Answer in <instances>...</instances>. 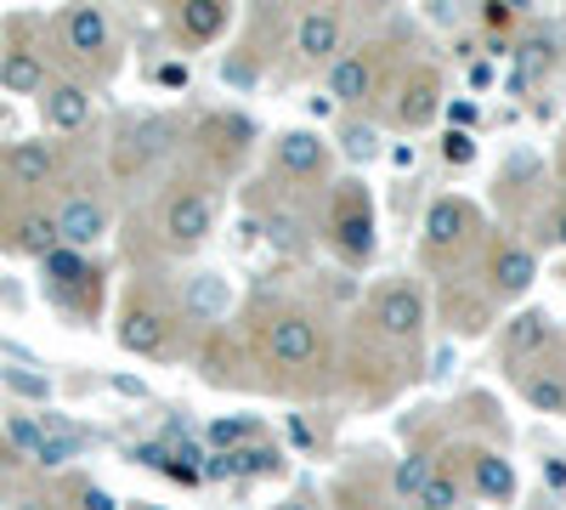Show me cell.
Listing matches in <instances>:
<instances>
[{
	"instance_id": "obj_1",
	"label": "cell",
	"mask_w": 566,
	"mask_h": 510,
	"mask_svg": "<svg viewBox=\"0 0 566 510\" xmlns=\"http://www.w3.org/2000/svg\"><path fill=\"white\" fill-rule=\"evenodd\" d=\"M250 352L261 357V368H277L272 375L277 392H301V381L317 392L328 386V368H335L323 318L301 301H261L250 323Z\"/></svg>"
},
{
	"instance_id": "obj_2",
	"label": "cell",
	"mask_w": 566,
	"mask_h": 510,
	"mask_svg": "<svg viewBox=\"0 0 566 510\" xmlns=\"http://www.w3.org/2000/svg\"><path fill=\"white\" fill-rule=\"evenodd\" d=\"M317 239L340 256V267H368L374 244H380V216H374V194L363 181H335L317 210Z\"/></svg>"
},
{
	"instance_id": "obj_3",
	"label": "cell",
	"mask_w": 566,
	"mask_h": 510,
	"mask_svg": "<svg viewBox=\"0 0 566 510\" xmlns=\"http://www.w3.org/2000/svg\"><path fill=\"white\" fill-rule=\"evenodd\" d=\"M482 233H488V221L476 205L459 194H437L419 221V256L437 278H459V261L482 244Z\"/></svg>"
},
{
	"instance_id": "obj_4",
	"label": "cell",
	"mask_w": 566,
	"mask_h": 510,
	"mask_svg": "<svg viewBox=\"0 0 566 510\" xmlns=\"http://www.w3.org/2000/svg\"><path fill=\"white\" fill-rule=\"evenodd\" d=\"M363 323H368V330L380 335L386 346L413 352V346H424V323H431V301H424V290H419V284H408V278H386V284H374V290H368Z\"/></svg>"
},
{
	"instance_id": "obj_5",
	"label": "cell",
	"mask_w": 566,
	"mask_h": 510,
	"mask_svg": "<svg viewBox=\"0 0 566 510\" xmlns=\"http://www.w3.org/2000/svg\"><path fill=\"white\" fill-rule=\"evenodd\" d=\"M176 330H181V312L159 295V290H148V284H136L130 295H125V306H119V346L130 352V357H176Z\"/></svg>"
},
{
	"instance_id": "obj_6",
	"label": "cell",
	"mask_w": 566,
	"mask_h": 510,
	"mask_svg": "<svg viewBox=\"0 0 566 510\" xmlns=\"http://www.w3.org/2000/svg\"><path fill=\"white\" fill-rule=\"evenodd\" d=\"M216 221H221V194L210 181H176L159 210V239H165V250L187 256L216 233Z\"/></svg>"
},
{
	"instance_id": "obj_7",
	"label": "cell",
	"mask_w": 566,
	"mask_h": 510,
	"mask_svg": "<svg viewBox=\"0 0 566 510\" xmlns=\"http://www.w3.org/2000/svg\"><path fill=\"white\" fill-rule=\"evenodd\" d=\"M442 108H448V97H442L437 63H408V69L386 85V119H391L397 131H424Z\"/></svg>"
},
{
	"instance_id": "obj_8",
	"label": "cell",
	"mask_w": 566,
	"mask_h": 510,
	"mask_svg": "<svg viewBox=\"0 0 566 510\" xmlns=\"http://www.w3.org/2000/svg\"><path fill=\"white\" fill-rule=\"evenodd\" d=\"M255 119L250 114H205L199 125H193V159L210 170V176H232L244 159H250V148H255Z\"/></svg>"
},
{
	"instance_id": "obj_9",
	"label": "cell",
	"mask_w": 566,
	"mask_h": 510,
	"mask_svg": "<svg viewBox=\"0 0 566 510\" xmlns=\"http://www.w3.org/2000/svg\"><path fill=\"white\" fill-rule=\"evenodd\" d=\"M181 119L170 114H148V119H130L119 131V143H114V170L119 176H142V170H154L159 159H170L181 148Z\"/></svg>"
},
{
	"instance_id": "obj_10",
	"label": "cell",
	"mask_w": 566,
	"mask_h": 510,
	"mask_svg": "<svg viewBox=\"0 0 566 510\" xmlns=\"http://www.w3.org/2000/svg\"><path fill=\"white\" fill-rule=\"evenodd\" d=\"M380 45H352V52H340L335 63L323 69V91H328V103H340V108H363L368 97H380Z\"/></svg>"
},
{
	"instance_id": "obj_11",
	"label": "cell",
	"mask_w": 566,
	"mask_h": 510,
	"mask_svg": "<svg viewBox=\"0 0 566 510\" xmlns=\"http://www.w3.org/2000/svg\"><path fill=\"white\" fill-rule=\"evenodd\" d=\"M45 295H52L63 312L91 318L97 301H103V272L91 267L80 250H52V256H45Z\"/></svg>"
},
{
	"instance_id": "obj_12",
	"label": "cell",
	"mask_w": 566,
	"mask_h": 510,
	"mask_svg": "<svg viewBox=\"0 0 566 510\" xmlns=\"http://www.w3.org/2000/svg\"><path fill=\"white\" fill-rule=\"evenodd\" d=\"M482 284L493 290V301H522L538 284V244L527 239H493L482 256Z\"/></svg>"
},
{
	"instance_id": "obj_13",
	"label": "cell",
	"mask_w": 566,
	"mask_h": 510,
	"mask_svg": "<svg viewBox=\"0 0 566 510\" xmlns=\"http://www.w3.org/2000/svg\"><path fill=\"white\" fill-rule=\"evenodd\" d=\"M57 40H63V52L85 69H108L114 63V23L103 7H69L57 12Z\"/></svg>"
},
{
	"instance_id": "obj_14",
	"label": "cell",
	"mask_w": 566,
	"mask_h": 510,
	"mask_svg": "<svg viewBox=\"0 0 566 510\" xmlns=\"http://www.w3.org/2000/svg\"><path fill=\"white\" fill-rule=\"evenodd\" d=\"M295 63L301 69H328L340 52H346V18L335 7H306L295 18Z\"/></svg>"
},
{
	"instance_id": "obj_15",
	"label": "cell",
	"mask_w": 566,
	"mask_h": 510,
	"mask_svg": "<svg viewBox=\"0 0 566 510\" xmlns=\"http://www.w3.org/2000/svg\"><path fill=\"white\" fill-rule=\"evenodd\" d=\"M272 176L277 181H323L328 176V136L295 125L272 136Z\"/></svg>"
},
{
	"instance_id": "obj_16",
	"label": "cell",
	"mask_w": 566,
	"mask_h": 510,
	"mask_svg": "<svg viewBox=\"0 0 566 510\" xmlns=\"http://www.w3.org/2000/svg\"><path fill=\"white\" fill-rule=\"evenodd\" d=\"M52 216H57L63 250H80V256H85L91 244H103V233H108V205H103L97 194H85V188H69Z\"/></svg>"
},
{
	"instance_id": "obj_17",
	"label": "cell",
	"mask_w": 566,
	"mask_h": 510,
	"mask_svg": "<svg viewBox=\"0 0 566 510\" xmlns=\"http://www.w3.org/2000/svg\"><path fill=\"white\" fill-rule=\"evenodd\" d=\"M549 341H555L549 312H538V306L510 312L504 335H499V357H504V368H527V363H538V357L549 352Z\"/></svg>"
},
{
	"instance_id": "obj_18",
	"label": "cell",
	"mask_w": 566,
	"mask_h": 510,
	"mask_svg": "<svg viewBox=\"0 0 566 510\" xmlns=\"http://www.w3.org/2000/svg\"><path fill=\"white\" fill-rule=\"evenodd\" d=\"M63 170V154L52 143H12L7 154H0V176L12 181L18 194H40V188H52Z\"/></svg>"
},
{
	"instance_id": "obj_19",
	"label": "cell",
	"mask_w": 566,
	"mask_h": 510,
	"mask_svg": "<svg viewBox=\"0 0 566 510\" xmlns=\"http://www.w3.org/2000/svg\"><path fill=\"white\" fill-rule=\"evenodd\" d=\"M0 244H7L12 256H34V261H45L52 250H63V239H57V216L23 205V210H12L7 221H0Z\"/></svg>"
},
{
	"instance_id": "obj_20",
	"label": "cell",
	"mask_w": 566,
	"mask_h": 510,
	"mask_svg": "<svg viewBox=\"0 0 566 510\" xmlns=\"http://www.w3.org/2000/svg\"><path fill=\"white\" fill-rule=\"evenodd\" d=\"M464 477H470V493L488 499V504H515L522 482H515V459L499 454V448H464Z\"/></svg>"
},
{
	"instance_id": "obj_21",
	"label": "cell",
	"mask_w": 566,
	"mask_h": 510,
	"mask_svg": "<svg viewBox=\"0 0 566 510\" xmlns=\"http://www.w3.org/2000/svg\"><path fill=\"white\" fill-rule=\"evenodd\" d=\"M40 119L45 131H57V136H74L91 125V91L80 80H52L40 91Z\"/></svg>"
},
{
	"instance_id": "obj_22",
	"label": "cell",
	"mask_w": 566,
	"mask_h": 510,
	"mask_svg": "<svg viewBox=\"0 0 566 510\" xmlns=\"http://www.w3.org/2000/svg\"><path fill=\"white\" fill-rule=\"evenodd\" d=\"M199 368H205L210 386H250V375H244V341L232 330H210L199 341Z\"/></svg>"
},
{
	"instance_id": "obj_23",
	"label": "cell",
	"mask_w": 566,
	"mask_h": 510,
	"mask_svg": "<svg viewBox=\"0 0 566 510\" xmlns=\"http://www.w3.org/2000/svg\"><path fill=\"white\" fill-rule=\"evenodd\" d=\"M170 29H176L181 45H210L232 29V7L227 0H187V7L170 12Z\"/></svg>"
},
{
	"instance_id": "obj_24",
	"label": "cell",
	"mask_w": 566,
	"mask_h": 510,
	"mask_svg": "<svg viewBox=\"0 0 566 510\" xmlns=\"http://www.w3.org/2000/svg\"><path fill=\"white\" fill-rule=\"evenodd\" d=\"M493 306H499V301H493L488 284H482V290H459L453 278L442 284V318H448L453 335H482L488 323H493Z\"/></svg>"
},
{
	"instance_id": "obj_25",
	"label": "cell",
	"mask_w": 566,
	"mask_h": 510,
	"mask_svg": "<svg viewBox=\"0 0 566 510\" xmlns=\"http://www.w3.org/2000/svg\"><path fill=\"white\" fill-rule=\"evenodd\" d=\"M510 63H515V74H527V85H538L560 63V34L549 23H527V34L510 45Z\"/></svg>"
},
{
	"instance_id": "obj_26",
	"label": "cell",
	"mask_w": 566,
	"mask_h": 510,
	"mask_svg": "<svg viewBox=\"0 0 566 510\" xmlns=\"http://www.w3.org/2000/svg\"><path fill=\"white\" fill-rule=\"evenodd\" d=\"M0 85H7L12 97H40V91L52 85V74H45V58L34 45H7V52H0Z\"/></svg>"
},
{
	"instance_id": "obj_27",
	"label": "cell",
	"mask_w": 566,
	"mask_h": 510,
	"mask_svg": "<svg viewBox=\"0 0 566 510\" xmlns=\"http://www.w3.org/2000/svg\"><path fill=\"white\" fill-rule=\"evenodd\" d=\"M232 295L216 272H193L187 278V290H181V318H193V323H210V330H221V318H227Z\"/></svg>"
},
{
	"instance_id": "obj_28",
	"label": "cell",
	"mask_w": 566,
	"mask_h": 510,
	"mask_svg": "<svg viewBox=\"0 0 566 510\" xmlns=\"http://www.w3.org/2000/svg\"><path fill=\"white\" fill-rule=\"evenodd\" d=\"M515 386H522V397H527L538 414H566V368H560V363H549V357L527 363Z\"/></svg>"
},
{
	"instance_id": "obj_29",
	"label": "cell",
	"mask_w": 566,
	"mask_h": 510,
	"mask_svg": "<svg viewBox=\"0 0 566 510\" xmlns=\"http://www.w3.org/2000/svg\"><path fill=\"white\" fill-rule=\"evenodd\" d=\"M261 233H266L272 250H283V256H306V244H312V233H317V221H306L295 205H272V210L261 216Z\"/></svg>"
},
{
	"instance_id": "obj_30",
	"label": "cell",
	"mask_w": 566,
	"mask_h": 510,
	"mask_svg": "<svg viewBox=\"0 0 566 510\" xmlns=\"http://www.w3.org/2000/svg\"><path fill=\"white\" fill-rule=\"evenodd\" d=\"M335 143H340V154H346L352 165H374V159H380V148H386V136H380V119L352 114V119H340Z\"/></svg>"
},
{
	"instance_id": "obj_31",
	"label": "cell",
	"mask_w": 566,
	"mask_h": 510,
	"mask_svg": "<svg viewBox=\"0 0 566 510\" xmlns=\"http://www.w3.org/2000/svg\"><path fill=\"white\" fill-rule=\"evenodd\" d=\"M437 466H442V459H437V454H424V448L402 454V459H397V477H391L397 499H408V504H413V499H419V488L437 477Z\"/></svg>"
},
{
	"instance_id": "obj_32",
	"label": "cell",
	"mask_w": 566,
	"mask_h": 510,
	"mask_svg": "<svg viewBox=\"0 0 566 510\" xmlns=\"http://www.w3.org/2000/svg\"><path fill=\"white\" fill-rule=\"evenodd\" d=\"M413 504H419V510H459V504H464V482H459V471L448 466V459L437 466V477L419 488V499H413Z\"/></svg>"
},
{
	"instance_id": "obj_33",
	"label": "cell",
	"mask_w": 566,
	"mask_h": 510,
	"mask_svg": "<svg viewBox=\"0 0 566 510\" xmlns=\"http://www.w3.org/2000/svg\"><path fill=\"white\" fill-rule=\"evenodd\" d=\"M255 437H261V420H255V414H239V420H210L216 454H239V448H250Z\"/></svg>"
},
{
	"instance_id": "obj_34",
	"label": "cell",
	"mask_w": 566,
	"mask_h": 510,
	"mask_svg": "<svg viewBox=\"0 0 566 510\" xmlns=\"http://www.w3.org/2000/svg\"><path fill=\"white\" fill-rule=\"evenodd\" d=\"M538 244L566 250V194H560L555 205H544V210H538Z\"/></svg>"
},
{
	"instance_id": "obj_35",
	"label": "cell",
	"mask_w": 566,
	"mask_h": 510,
	"mask_svg": "<svg viewBox=\"0 0 566 510\" xmlns=\"http://www.w3.org/2000/svg\"><path fill=\"white\" fill-rule=\"evenodd\" d=\"M69 499H74V510H119V499L108 493V488H97V482H69Z\"/></svg>"
},
{
	"instance_id": "obj_36",
	"label": "cell",
	"mask_w": 566,
	"mask_h": 510,
	"mask_svg": "<svg viewBox=\"0 0 566 510\" xmlns=\"http://www.w3.org/2000/svg\"><path fill=\"white\" fill-rule=\"evenodd\" d=\"M442 159L448 165H470V159H476V136H470V131H448L442 136Z\"/></svg>"
},
{
	"instance_id": "obj_37",
	"label": "cell",
	"mask_w": 566,
	"mask_h": 510,
	"mask_svg": "<svg viewBox=\"0 0 566 510\" xmlns=\"http://www.w3.org/2000/svg\"><path fill=\"white\" fill-rule=\"evenodd\" d=\"M7 431H12V443H18L29 459H40V448H45V426H40V420H12Z\"/></svg>"
},
{
	"instance_id": "obj_38",
	"label": "cell",
	"mask_w": 566,
	"mask_h": 510,
	"mask_svg": "<svg viewBox=\"0 0 566 510\" xmlns=\"http://www.w3.org/2000/svg\"><path fill=\"white\" fill-rule=\"evenodd\" d=\"M482 23H488V29H515V23H522V7H504V0H488Z\"/></svg>"
},
{
	"instance_id": "obj_39",
	"label": "cell",
	"mask_w": 566,
	"mask_h": 510,
	"mask_svg": "<svg viewBox=\"0 0 566 510\" xmlns=\"http://www.w3.org/2000/svg\"><path fill=\"white\" fill-rule=\"evenodd\" d=\"M221 80H227V85H255V63H250V58H227V63H221Z\"/></svg>"
},
{
	"instance_id": "obj_40",
	"label": "cell",
	"mask_w": 566,
	"mask_h": 510,
	"mask_svg": "<svg viewBox=\"0 0 566 510\" xmlns=\"http://www.w3.org/2000/svg\"><path fill=\"white\" fill-rule=\"evenodd\" d=\"M544 488H549V493H560V488H566V454L544 459Z\"/></svg>"
},
{
	"instance_id": "obj_41",
	"label": "cell",
	"mask_w": 566,
	"mask_h": 510,
	"mask_svg": "<svg viewBox=\"0 0 566 510\" xmlns=\"http://www.w3.org/2000/svg\"><path fill=\"white\" fill-rule=\"evenodd\" d=\"M7 386H18V392H29V397H45V392H52L40 375H18V368H7Z\"/></svg>"
},
{
	"instance_id": "obj_42",
	"label": "cell",
	"mask_w": 566,
	"mask_h": 510,
	"mask_svg": "<svg viewBox=\"0 0 566 510\" xmlns=\"http://www.w3.org/2000/svg\"><path fill=\"white\" fill-rule=\"evenodd\" d=\"M448 114H453V125H459V131L476 125V103H448Z\"/></svg>"
},
{
	"instance_id": "obj_43",
	"label": "cell",
	"mask_w": 566,
	"mask_h": 510,
	"mask_svg": "<svg viewBox=\"0 0 566 510\" xmlns=\"http://www.w3.org/2000/svg\"><path fill=\"white\" fill-rule=\"evenodd\" d=\"M159 80H165V85H187V69H176V63H170V69H159Z\"/></svg>"
},
{
	"instance_id": "obj_44",
	"label": "cell",
	"mask_w": 566,
	"mask_h": 510,
	"mask_svg": "<svg viewBox=\"0 0 566 510\" xmlns=\"http://www.w3.org/2000/svg\"><path fill=\"white\" fill-rule=\"evenodd\" d=\"M18 510H57V504H52V499H40V493H29V499H23Z\"/></svg>"
},
{
	"instance_id": "obj_45",
	"label": "cell",
	"mask_w": 566,
	"mask_h": 510,
	"mask_svg": "<svg viewBox=\"0 0 566 510\" xmlns=\"http://www.w3.org/2000/svg\"><path fill=\"white\" fill-rule=\"evenodd\" d=\"M277 510H317V504H312V499L301 493V499H290V504H277Z\"/></svg>"
},
{
	"instance_id": "obj_46",
	"label": "cell",
	"mask_w": 566,
	"mask_h": 510,
	"mask_svg": "<svg viewBox=\"0 0 566 510\" xmlns=\"http://www.w3.org/2000/svg\"><path fill=\"white\" fill-rule=\"evenodd\" d=\"M130 510H165V504H130Z\"/></svg>"
},
{
	"instance_id": "obj_47",
	"label": "cell",
	"mask_w": 566,
	"mask_h": 510,
	"mask_svg": "<svg viewBox=\"0 0 566 510\" xmlns=\"http://www.w3.org/2000/svg\"><path fill=\"white\" fill-rule=\"evenodd\" d=\"M413 510H419V504H413Z\"/></svg>"
}]
</instances>
